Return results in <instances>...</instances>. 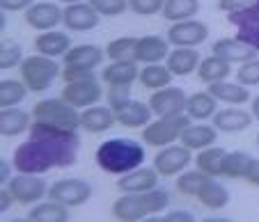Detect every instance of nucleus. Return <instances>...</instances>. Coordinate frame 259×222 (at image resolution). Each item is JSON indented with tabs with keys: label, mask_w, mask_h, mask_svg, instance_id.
Masks as SVG:
<instances>
[{
	"label": "nucleus",
	"mask_w": 259,
	"mask_h": 222,
	"mask_svg": "<svg viewBox=\"0 0 259 222\" xmlns=\"http://www.w3.org/2000/svg\"><path fill=\"white\" fill-rule=\"evenodd\" d=\"M28 140L16 147L12 165L16 172L46 174L55 168H69L76 163L80 138L76 131H62L49 124L32 122Z\"/></svg>",
	"instance_id": "f257e3e1"
},
{
	"label": "nucleus",
	"mask_w": 259,
	"mask_h": 222,
	"mask_svg": "<svg viewBox=\"0 0 259 222\" xmlns=\"http://www.w3.org/2000/svg\"><path fill=\"white\" fill-rule=\"evenodd\" d=\"M97 165L108 174H126L145 163V147L131 138H110L99 144Z\"/></svg>",
	"instance_id": "f03ea898"
},
{
	"label": "nucleus",
	"mask_w": 259,
	"mask_h": 222,
	"mask_svg": "<svg viewBox=\"0 0 259 222\" xmlns=\"http://www.w3.org/2000/svg\"><path fill=\"white\" fill-rule=\"evenodd\" d=\"M167 204H170V195L161 188H154V190H145V193H124L119 199H115L110 213L115 220L131 222L158 215L167 208Z\"/></svg>",
	"instance_id": "7ed1b4c3"
},
{
	"label": "nucleus",
	"mask_w": 259,
	"mask_h": 222,
	"mask_svg": "<svg viewBox=\"0 0 259 222\" xmlns=\"http://www.w3.org/2000/svg\"><path fill=\"white\" fill-rule=\"evenodd\" d=\"M32 122L49 124V126L62 131H76L80 126V115L78 108L67 103L62 96L60 99H41L32 108Z\"/></svg>",
	"instance_id": "20e7f679"
},
{
	"label": "nucleus",
	"mask_w": 259,
	"mask_h": 222,
	"mask_svg": "<svg viewBox=\"0 0 259 222\" xmlns=\"http://www.w3.org/2000/svg\"><path fill=\"white\" fill-rule=\"evenodd\" d=\"M58 76H62V69L49 55H28L21 62V80L30 92H46Z\"/></svg>",
	"instance_id": "39448f33"
},
{
	"label": "nucleus",
	"mask_w": 259,
	"mask_h": 222,
	"mask_svg": "<svg viewBox=\"0 0 259 222\" xmlns=\"http://www.w3.org/2000/svg\"><path fill=\"white\" fill-rule=\"evenodd\" d=\"M191 126V117L186 113L158 117L142 129V142L149 147H167V144L181 140V133Z\"/></svg>",
	"instance_id": "423d86ee"
},
{
	"label": "nucleus",
	"mask_w": 259,
	"mask_h": 222,
	"mask_svg": "<svg viewBox=\"0 0 259 222\" xmlns=\"http://www.w3.org/2000/svg\"><path fill=\"white\" fill-rule=\"evenodd\" d=\"M90 197H92V186L85 179H60L49 188V199H55L69 208L83 206L90 202Z\"/></svg>",
	"instance_id": "0eeeda50"
},
{
	"label": "nucleus",
	"mask_w": 259,
	"mask_h": 222,
	"mask_svg": "<svg viewBox=\"0 0 259 222\" xmlns=\"http://www.w3.org/2000/svg\"><path fill=\"white\" fill-rule=\"evenodd\" d=\"M101 96H103V87L97 80V76L73 80V83H64V89H62V99L67 103H71L73 108L97 105L101 101Z\"/></svg>",
	"instance_id": "6e6552de"
},
{
	"label": "nucleus",
	"mask_w": 259,
	"mask_h": 222,
	"mask_svg": "<svg viewBox=\"0 0 259 222\" xmlns=\"http://www.w3.org/2000/svg\"><path fill=\"white\" fill-rule=\"evenodd\" d=\"M7 188L12 190V195L19 204H37L44 195H49V188H46L41 174L19 172L16 177H12L7 181Z\"/></svg>",
	"instance_id": "1a4fd4ad"
},
{
	"label": "nucleus",
	"mask_w": 259,
	"mask_h": 222,
	"mask_svg": "<svg viewBox=\"0 0 259 222\" xmlns=\"http://www.w3.org/2000/svg\"><path fill=\"white\" fill-rule=\"evenodd\" d=\"M186 92L181 87H175V85H167L163 89H156L149 96V108L156 117H167V115H181L186 113Z\"/></svg>",
	"instance_id": "9d476101"
},
{
	"label": "nucleus",
	"mask_w": 259,
	"mask_h": 222,
	"mask_svg": "<svg viewBox=\"0 0 259 222\" xmlns=\"http://www.w3.org/2000/svg\"><path fill=\"white\" fill-rule=\"evenodd\" d=\"M209 37V28L206 23L195 19L188 21H179V23H172L167 30V41L172 46H186V48H195L202 41H206Z\"/></svg>",
	"instance_id": "9b49d317"
},
{
	"label": "nucleus",
	"mask_w": 259,
	"mask_h": 222,
	"mask_svg": "<svg viewBox=\"0 0 259 222\" xmlns=\"http://www.w3.org/2000/svg\"><path fill=\"white\" fill-rule=\"evenodd\" d=\"M232 25H236V39L259 50V0L248 10L227 14Z\"/></svg>",
	"instance_id": "f8f14e48"
},
{
	"label": "nucleus",
	"mask_w": 259,
	"mask_h": 222,
	"mask_svg": "<svg viewBox=\"0 0 259 222\" xmlns=\"http://www.w3.org/2000/svg\"><path fill=\"white\" fill-rule=\"evenodd\" d=\"M193 156L188 147H163L161 151L154 158V168L161 177H175V174H181L184 170L191 165Z\"/></svg>",
	"instance_id": "ddd939ff"
},
{
	"label": "nucleus",
	"mask_w": 259,
	"mask_h": 222,
	"mask_svg": "<svg viewBox=\"0 0 259 222\" xmlns=\"http://www.w3.org/2000/svg\"><path fill=\"white\" fill-rule=\"evenodd\" d=\"M64 19V10H60L53 3H34L30 10H25V23L32 30L49 32L55 30Z\"/></svg>",
	"instance_id": "4468645a"
},
{
	"label": "nucleus",
	"mask_w": 259,
	"mask_h": 222,
	"mask_svg": "<svg viewBox=\"0 0 259 222\" xmlns=\"http://www.w3.org/2000/svg\"><path fill=\"white\" fill-rule=\"evenodd\" d=\"M99 12L94 10L90 3H76V5H67L64 7V28L73 30V32H88V30H94L99 25Z\"/></svg>",
	"instance_id": "2eb2a0df"
},
{
	"label": "nucleus",
	"mask_w": 259,
	"mask_h": 222,
	"mask_svg": "<svg viewBox=\"0 0 259 222\" xmlns=\"http://www.w3.org/2000/svg\"><path fill=\"white\" fill-rule=\"evenodd\" d=\"M167 55H170V41H167V37L147 35L138 39L133 60L142 62V65H161L163 60H167Z\"/></svg>",
	"instance_id": "dca6fc26"
},
{
	"label": "nucleus",
	"mask_w": 259,
	"mask_h": 222,
	"mask_svg": "<svg viewBox=\"0 0 259 222\" xmlns=\"http://www.w3.org/2000/svg\"><path fill=\"white\" fill-rule=\"evenodd\" d=\"M62 58H64V67L94 71L103 62L106 50L99 48V46H94V44H78V46H71Z\"/></svg>",
	"instance_id": "f3484780"
},
{
	"label": "nucleus",
	"mask_w": 259,
	"mask_h": 222,
	"mask_svg": "<svg viewBox=\"0 0 259 222\" xmlns=\"http://www.w3.org/2000/svg\"><path fill=\"white\" fill-rule=\"evenodd\" d=\"M103 83H108L110 87H131L138 78H140V69H138L136 60H113L106 69L101 71Z\"/></svg>",
	"instance_id": "a211bd4d"
},
{
	"label": "nucleus",
	"mask_w": 259,
	"mask_h": 222,
	"mask_svg": "<svg viewBox=\"0 0 259 222\" xmlns=\"http://www.w3.org/2000/svg\"><path fill=\"white\" fill-rule=\"evenodd\" d=\"M158 177L161 174L156 172V168H136L119 177L117 188L122 193H145L158 186Z\"/></svg>",
	"instance_id": "6ab92c4d"
},
{
	"label": "nucleus",
	"mask_w": 259,
	"mask_h": 222,
	"mask_svg": "<svg viewBox=\"0 0 259 222\" xmlns=\"http://www.w3.org/2000/svg\"><path fill=\"white\" fill-rule=\"evenodd\" d=\"M211 53L218 55V58L227 60L230 65H243V62H248V60H254L259 55L257 48H252V46L243 44L241 39H218L213 46H211Z\"/></svg>",
	"instance_id": "aec40b11"
},
{
	"label": "nucleus",
	"mask_w": 259,
	"mask_h": 222,
	"mask_svg": "<svg viewBox=\"0 0 259 222\" xmlns=\"http://www.w3.org/2000/svg\"><path fill=\"white\" fill-rule=\"evenodd\" d=\"M117 122L113 108L110 105H90L83 108L80 113V129H85L88 133H106L113 124Z\"/></svg>",
	"instance_id": "412c9836"
},
{
	"label": "nucleus",
	"mask_w": 259,
	"mask_h": 222,
	"mask_svg": "<svg viewBox=\"0 0 259 222\" xmlns=\"http://www.w3.org/2000/svg\"><path fill=\"white\" fill-rule=\"evenodd\" d=\"M202 58L195 48H186V46H175L165 60V67L172 71V76H188L197 71Z\"/></svg>",
	"instance_id": "4be33fe9"
},
{
	"label": "nucleus",
	"mask_w": 259,
	"mask_h": 222,
	"mask_svg": "<svg viewBox=\"0 0 259 222\" xmlns=\"http://www.w3.org/2000/svg\"><path fill=\"white\" fill-rule=\"evenodd\" d=\"M32 126V113L19 108H3L0 110V135L3 138H16V135L30 131Z\"/></svg>",
	"instance_id": "5701e85b"
},
{
	"label": "nucleus",
	"mask_w": 259,
	"mask_h": 222,
	"mask_svg": "<svg viewBox=\"0 0 259 222\" xmlns=\"http://www.w3.org/2000/svg\"><path fill=\"white\" fill-rule=\"evenodd\" d=\"M252 119H254L252 113L234 105V108H227V110H218L213 115V126L218 131H225V133H239V131L250 129Z\"/></svg>",
	"instance_id": "b1692460"
},
{
	"label": "nucleus",
	"mask_w": 259,
	"mask_h": 222,
	"mask_svg": "<svg viewBox=\"0 0 259 222\" xmlns=\"http://www.w3.org/2000/svg\"><path fill=\"white\" fill-rule=\"evenodd\" d=\"M211 94L220 103H227V105H243L250 101V92L245 85H241L239 80L236 83H230V80H218V83H211L206 85Z\"/></svg>",
	"instance_id": "393cba45"
},
{
	"label": "nucleus",
	"mask_w": 259,
	"mask_h": 222,
	"mask_svg": "<svg viewBox=\"0 0 259 222\" xmlns=\"http://www.w3.org/2000/svg\"><path fill=\"white\" fill-rule=\"evenodd\" d=\"M71 48V37L60 30H49V32H39V37L34 39V50L39 55H49V58H58L64 55Z\"/></svg>",
	"instance_id": "a878e982"
},
{
	"label": "nucleus",
	"mask_w": 259,
	"mask_h": 222,
	"mask_svg": "<svg viewBox=\"0 0 259 222\" xmlns=\"http://www.w3.org/2000/svg\"><path fill=\"white\" fill-rule=\"evenodd\" d=\"M218 138V129L215 126H209V124H191L184 133H181L179 142L184 147H188L191 151H200V149H206L215 142Z\"/></svg>",
	"instance_id": "bb28decb"
},
{
	"label": "nucleus",
	"mask_w": 259,
	"mask_h": 222,
	"mask_svg": "<svg viewBox=\"0 0 259 222\" xmlns=\"http://www.w3.org/2000/svg\"><path fill=\"white\" fill-rule=\"evenodd\" d=\"M218 113V99L206 89V92H195L186 101V115L197 122H206L209 117Z\"/></svg>",
	"instance_id": "cd10ccee"
},
{
	"label": "nucleus",
	"mask_w": 259,
	"mask_h": 222,
	"mask_svg": "<svg viewBox=\"0 0 259 222\" xmlns=\"http://www.w3.org/2000/svg\"><path fill=\"white\" fill-rule=\"evenodd\" d=\"M230 74H232V65L227 60L218 58V55H213V53L202 60L200 67H197V78L206 85L218 83V80H227Z\"/></svg>",
	"instance_id": "c85d7f7f"
},
{
	"label": "nucleus",
	"mask_w": 259,
	"mask_h": 222,
	"mask_svg": "<svg viewBox=\"0 0 259 222\" xmlns=\"http://www.w3.org/2000/svg\"><path fill=\"white\" fill-rule=\"evenodd\" d=\"M152 108H149V103H142V101H131V103L126 105L124 110H119L115 117H117V122L122 124V126H126V129H145L147 124L152 122Z\"/></svg>",
	"instance_id": "c756f323"
},
{
	"label": "nucleus",
	"mask_w": 259,
	"mask_h": 222,
	"mask_svg": "<svg viewBox=\"0 0 259 222\" xmlns=\"http://www.w3.org/2000/svg\"><path fill=\"white\" fill-rule=\"evenodd\" d=\"M197 199L211 211H220V208H225L230 204V193H227V188L223 183L215 181V177H209L204 181V186L200 188Z\"/></svg>",
	"instance_id": "7c9ffc66"
},
{
	"label": "nucleus",
	"mask_w": 259,
	"mask_h": 222,
	"mask_svg": "<svg viewBox=\"0 0 259 222\" xmlns=\"http://www.w3.org/2000/svg\"><path fill=\"white\" fill-rule=\"evenodd\" d=\"M227 151L223 147H206V149H200L195 158V165L197 170L206 172L209 177H223V160H225Z\"/></svg>",
	"instance_id": "2f4dec72"
},
{
	"label": "nucleus",
	"mask_w": 259,
	"mask_h": 222,
	"mask_svg": "<svg viewBox=\"0 0 259 222\" xmlns=\"http://www.w3.org/2000/svg\"><path fill=\"white\" fill-rule=\"evenodd\" d=\"M28 220H34V222H64V220H69V206L55 202V199H51V202H39L37 206L30 208Z\"/></svg>",
	"instance_id": "473e14b6"
},
{
	"label": "nucleus",
	"mask_w": 259,
	"mask_h": 222,
	"mask_svg": "<svg viewBox=\"0 0 259 222\" xmlns=\"http://www.w3.org/2000/svg\"><path fill=\"white\" fill-rule=\"evenodd\" d=\"M138 80H140V85L145 89L156 92V89H163L172 83V71L163 65H145L140 69V78Z\"/></svg>",
	"instance_id": "72a5a7b5"
},
{
	"label": "nucleus",
	"mask_w": 259,
	"mask_h": 222,
	"mask_svg": "<svg viewBox=\"0 0 259 222\" xmlns=\"http://www.w3.org/2000/svg\"><path fill=\"white\" fill-rule=\"evenodd\" d=\"M200 12V0H165L163 5V19L179 23V21H188Z\"/></svg>",
	"instance_id": "f704fd0d"
},
{
	"label": "nucleus",
	"mask_w": 259,
	"mask_h": 222,
	"mask_svg": "<svg viewBox=\"0 0 259 222\" xmlns=\"http://www.w3.org/2000/svg\"><path fill=\"white\" fill-rule=\"evenodd\" d=\"M28 85L16 78H3L0 83V110L3 108H16L21 101L28 96Z\"/></svg>",
	"instance_id": "c9c22d12"
},
{
	"label": "nucleus",
	"mask_w": 259,
	"mask_h": 222,
	"mask_svg": "<svg viewBox=\"0 0 259 222\" xmlns=\"http://www.w3.org/2000/svg\"><path fill=\"white\" fill-rule=\"evenodd\" d=\"M254 158L245 151H227L223 160V177L225 179H245Z\"/></svg>",
	"instance_id": "e433bc0d"
},
{
	"label": "nucleus",
	"mask_w": 259,
	"mask_h": 222,
	"mask_svg": "<svg viewBox=\"0 0 259 222\" xmlns=\"http://www.w3.org/2000/svg\"><path fill=\"white\" fill-rule=\"evenodd\" d=\"M209 179V174L202 172V170H188V172H181L177 179V190L186 197H197L200 188L204 186V181Z\"/></svg>",
	"instance_id": "4c0bfd02"
},
{
	"label": "nucleus",
	"mask_w": 259,
	"mask_h": 222,
	"mask_svg": "<svg viewBox=\"0 0 259 222\" xmlns=\"http://www.w3.org/2000/svg\"><path fill=\"white\" fill-rule=\"evenodd\" d=\"M138 46V37H117L106 46V55L110 60H133Z\"/></svg>",
	"instance_id": "58836bf2"
},
{
	"label": "nucleus",
	"mask_w": 259,
	"mask_h": 222,
	"mask_svg": "<svg viewBox=\"0 0 259 222\" xmlns=\"http://www.w3.org/2000/svg\"><path fill=\"white\" fill-rule=\"evenodd\" d=\"M23 60H25L23 50H21L19 44H14V41H3V46H0V69L10 71V69H14V67H21Z\"/></svg>",
	"instance_id": "ea45409f"
},
{
	"label": "nucleus",
	"mask_w": 259,
	"mask_h": 222,
	"mask_svg": "<svg viewBox=\"0 0 259 222\" xmlns=\"http://www.w3.org/2000/svg\"><path fill=\"white\" fill-rule=\"evenodd\" d=\"M236 80L241 85H245V87H257L259 85V58L243 62L239 67V71H236Z\"/></svg>",
	"instance_id": "a19ab883"
},
{
	"label": "nucleus",
	"mask_w": 259,
	"mask_h": 222,
	"mask_svg": "<svg viewBox=\"0 0 259 222\" xmlns=\"http://www.w3.org/2000/svg\"><path fill=\"white\" fill-rule=\"evenodd\" d=\"M108 99V105L113 108V113L117 115L119 110H124L128 103H131V87H122V85H117V87H110L106 94Z\"/></svg>",
	"instance_id": "79ce46f5"
},
{
	"label": "nucleus",
	"mask_w": 259,
	"mask_h": 222,
	"mask_svg": "<svg viewBox=\"0 0 259 222\" xmlns=\"http://www.w3.org/2000/svg\"><path fill=\"white\" fill-rule=\"evenodd\" d=\"M90 5L101 16H119L128 10V0H90Z\"/></svg>",
	"instance_id": "37998d69"
},
{
	"label": "nucleus",
	"mask_w": 259,
	"mask_h": 222,
	"mask_svg": "<svg viewBox=\"0 0 259 222\" xmlns=\"http://www.w3.org/2000/svg\"><path fill=\"white\" fill-rule=\"evenodd\" d=\"M163 5H165V0H128V10L140 16L158 14L163 12Z\"/></svg>",
	"instance_id": "c03bdc74"
},
{
	"label": "nucleus",
	"mask_w": 259,
	"mask_h": 222,
	"mask_svg": "<svg viewBox=\"0 0 259 222\" xmlns=\"http://www.w3.org/2000/svg\"><path fill=\"white\" fill-rule=\"evenodd\" d=\"M254 3H257V0H218V10L225 12V14H234V12L252 7Z\"/></svg>",
	"instance_id": "a18cd8bd"
},
{
	"label": "nucleus",
	"mask_w": 259,
	"mask_h": 222,
	"mask_svg": "<svg viewBox=\"0 0 259 222\" xmlns=\"http://www.w3.org/2000/svg\"><path fill=\"white\" fill-rule=\"evenodd\" d=\"M34 5V0H0L3 12H23Z\"/></svg>",
	"instance_id": "49530a36"
},
{
	"label": "nucleus",
	"mask_w": 259,
	"mask_h": 222,
	"mask_svg": "<svg viewBox=\"0 0 259 222\" xmlns=\"http://www.w3.org/2000/svg\"><path fill=\"white\" fill-rule=\"evenodd\" d=\"M14 202L16 199H14V195H12L10 188H5V186L0 188V213H7Z\"/></svg>",
	"instance_id": "de8ad7c7"
},
{
	"label": "nucleus",
	"mask_w": 259,
	"mask_h": 222,
	"mask_svg": "<svg viewBox=\"0 0 259 222\" xmlns=\"http://www.w3.org/2000/svg\"><path fill=\"white\" fill-rule=\"evenodd\" d=\"M245 181L252 183V186H259V160H257V158H254L252 165H250L248 174H245Z\"/></svg>",
	"instance_id": "09e8293b"
},
{
	"label": "nucleus",
	"mask_w": 259,
	"mask_h": 222,
	"mask_svg": "<svg viewBox=\"0 0 259 222\" xmlns=\"http://www.w3.org/2000/svg\"><path fill=\"white\" fill-rule=\"evenodd\" d=\"M165 220H175V222H184V220H193L191 211H170L165 215Z\"/></svg>",
	"instance_id": "8fccbe9b"
},
{
	"label": "nucleus",
	"mask_w": 259,
	"mask_h": 222,
	"mask_svg": "<svg viewBox=\"0 0 259 222\" xmlns=\"http://www.w3.org/2000/svg\"><path fill=\"white\" fill-rule=\"evenodd\" d=\"M14 168V165H10L7 160H0V181H3V186H5V181L10 179V170Z\"/></svg>",
	"instance_id": "3c124183"
},
{
	"label": "nucleus",
	"mask_w": 259,
	"mask_h": 222,
	"mask_svg": "<svg viewBox=\"0 0 259 222\" xmlns=\"http://www.w3.org/2000/svg\"><path fill=\"white\" fill-rule=\"evenodd\" d=\"M250 113H252V117L259 122V96L252 99V103H250Z\"/></svg>",
	"instance_id": "603ef678"
},
{
	"label": "nucleus",
	"mask_w": 259,
	"mask_h": 222,
	"mask_svg": "<svg viewBox=\"0 0 259 222\" xmlns=\"http://www.w3.org/2000/svg\"><path fill=\"white\" fill-rule=\"evenodd\" d=\"M60 3H64V5H76V3H83V0H60Z\"/></svg>",
	"instance_id": "864d4df0"
},
{
	"label": "nucleus",
	"mask_w": 259,
	"mask_h": 222,
	"mask_svg": "<svg viewBox=\"0 0 259 222\" xmlns=\"http://www.w3.org/2000/svg\"><path fill=\"white\" fill-rule=\"evenodd\" d=\"M257 144H259V135H257Z\"/></svg>",
	"instance_id": "5fc2aeb1"
}]
</instances>
